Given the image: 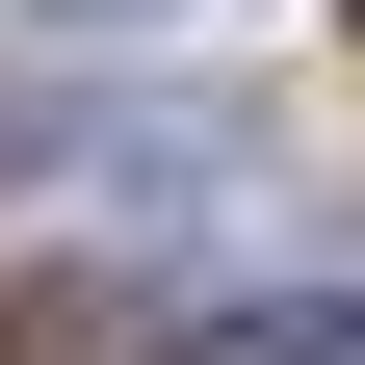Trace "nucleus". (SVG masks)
<instances>
[{
    "label": "nucleus",
    "instance_id": "nucleus-1",
    "mask_svg": "<svg viewBox=\"0 0 365 365\" xmlns=\"http://www.w3.org/2000/svg\"><path fill=\"white\" fill-rule=\"evenodd\" d=\"M182 365H365V287H261V313H182Z\"/></svg>",
    "mask_w": 365,
    "mask_h": 365
},
{
    "label": "nucleus",
    "instance_id": "nucleus-2",
    "mask_svg": "<svg viewBox=\"0 0 365 365\" xmlns=\"http://www.w3.org/2000/svg\"><path fill=\"white\" fill-rule=\"evenodd\" d=\"M78 26H157V0H78Z\"/></svg>",
    "mask_w": 365,
    "mask_h": 365
}]
</instances>
